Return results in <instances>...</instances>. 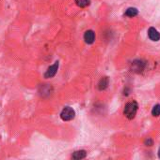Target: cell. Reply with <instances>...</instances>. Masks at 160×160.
<instances>
[{"mask_svg":"<svg viewBox=\"0 0 160 160\" xmlns=\"http://www.w3.org/2000/svg\"><path fill=\"white\" fill-rule=\"evenodd\" d=\"M139 109V105L136 101H131L128 102L124 109V114L125 115V117H127L128 119H133L138 112Z\"/></svg>","mask_w":160,"mask_h":160,"instance_id":"cell-1","label":"cell"},{"mask_svg":"<svg viewBox=\"0 0 160 160\" xmlns=\"http://www.w3.org/2000/svg\"><path fill=\"white\" fill-rule=\"evenodd\" d=\"M124 14L126 16H128V17H135V16H137L139 14V10L136 8H127L125 10Z\"/></svg>","mask_w":160,"mask_h":160,"instance_id":"cell-9","label":"cell"},{"mask_svg":"<svg viewBox=\"0 0 160 160\" xmlns=\"http://www.w3.org/2000/svg\"><path fill=\"white\" fill-rule=\"evenodd\" d=\"M84 40L88 44H92L95 40V34L92 30H88L84 34Z\"/></svg>","mask_w":160,"mask_h":160,"instance_id":"cell-4","label":"cell"},{"mask_svg":"<svg viewBox=\"0 0 160 160\" xmlns=\"http://www.w3.org/2000/svg\"><path fill=\"white\" fill-rule=\"evenodd\" d=\"M76 5L80 8H86L90 5V0H74Z\"/></svg>","mask_w":160,"mask_h":160,"instance_id":"cell-10","label":"cell"},{"mask_svg":"<svg viewBox=\"0 0 160 160\" xmlns=\"http://www.w3.org/2000/svg\"><path fill=\"white\" fill-rule=\"evenodd\" d=\"M145 67V64L141 61V60H136L132 63V69L135 71V72H141L143 70Z\"/></svg>","mask_w":160,"mask_h":160,"instance_id":"cell-6","label":"cell"},{"mask_svg":"<svg viewBox=\"0 0 160 160\" xmlns=\"http://www.w3.org/2000/svg\"><path fill=\"white\" fill-rule=\"evenodd\" d=\"M148 36L151 40L153 41H158L160 39V33L154 27H150L148 30Z\"/></svg>","mask_w":160,"mask_h":160,"instance_id":"cell-5","label":"cell"},{"mask_svg":"<svg viewBox=\"0 0 160 160\" xmlns=\"http://www.w3.org/2000/svg\"><path fill=\"white\" fill-rule=\"evenodd\" d=\"M86 157H87V152H86L85 150L75 151V152L73 154V156H72L73 159H75V160L83 159V158H85Z\"/></svg>","mask_w":160,"mask_h":160,"instance_id":"cell-8","label":"cell"},{"mask_svg":"<svg viewBox=\"0 0 160 160\" xmlns=\"http://www.w3.org/2000/svg\"><path fill=\"white\" fill-rule=\"evenodd\" d=\"M74 116H75V112L71 107H65L60 113V118L63 121H71L74 118Z\"/></svg>","mask_w":160,"mask_h":160,"instance_id":"cell-2","label":"cell"},{"mask_svg":"<svg viewBox=\"0 0 160 160\" xmlns=\"http://www.w3.org/2000/svg\"><path fill=\"white\" fill-rule=\"evenodd\" d=\"M158 157H159V158H160V148H159V150H158Z\"/></svg>","mask_w":160,"mask_h":160,"instance_id":"cell-13","label":"cell"},{"mask_svg":"<svg viewBox=\"0 0 160 160\" xmlns=\"http://www.w3.org/2000/svg\"><path fill=\"white\" fill-rule=\"evenodd\" d=\"M58 62L57 61L53 66L49 67L48 69L46 70V72L44 73V77L46 79H49V78H52L56 75V73L58 72Z\"/></svg>","mask_w":160,"mask_h":160,"instance_id":"cell-3","label":"cell"},{"mask_svg":"<svg viewBox=\"0 0 160 160\" xmlns=\"http://www.w3.org/2000/svg\"><path fill=\"white\" fill-rule=\"evenodd\" d=\"M152 114H153L154 116H159L160 115V105L159 104L156 105V106L153 108V110H152Z\"/></svg>","mask_w":160,"mask_h":160,"instance_id":"cell-11","label":"cell"},{"mask_svg":"<svg viewBox=\"0 0 160 160\" xmlns=\"http://www.w3.org/2000/svg\"><path fill=\"white\" fill-rule=\"evenodd\" d=\"M145 144H146L147 146H151V145L153 144V142H152V140H150V139L146 140V141H145Z\"/></svg>","mask_w":160,"mask_h":160,"instance_id":"cell-12","label":"cell"},{"mask_svg":"<svg viewBox=\"0 0 160 160\" xmlns=\"http://www.w3.org/2000/svg\"><path fill=\"white\" fill-rule=\"evenodd\" d=\"M108 84H109V80H108V77H104V78H102V79L100 80V82H99V83H98V89H99L100 91H103V90H105L106 88H108Z\"/></svg>","mask_w":160,"mask_h":160,"instance_id":"cell-7","label":"cell"}]
</instances>
